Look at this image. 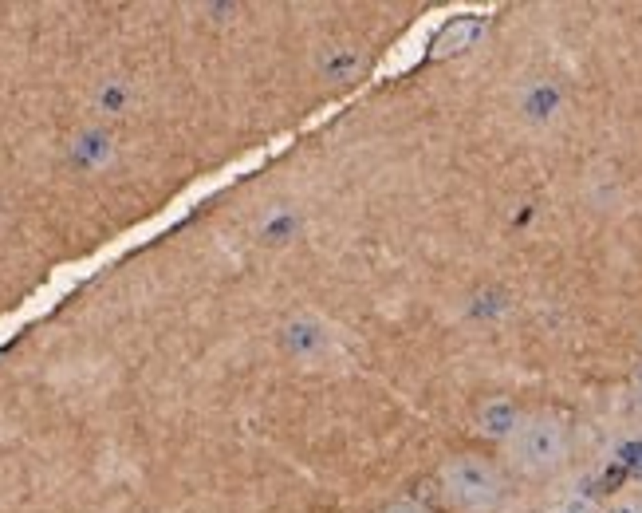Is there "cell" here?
I'll list each match as a JSON object with an SVG mask.
<instances>
[{
  "mask_svg": "<svg viewBox=\"0 0 642 513\" xmlns=\"http://www.w3.org/2000/svg\"><path fill=\"white\" fill-rule=\"evenodd\" d=\"M564 450H567V434L548 415L520 418L517 427H513V434H508V458L524 474H548V470H556V466L564 462Z\"/></svg>",
  "mask_w": 642,
  "mask_h": 513,
  "instance_id": "1",
  "label": "cell"
},
{
  "mask_svg": "<svg viewBox=\"0 0 642 513\" xmlns=\"http://www.w3.org/2000/svg\"><path fill=\"white\" fill-rule=\"evenodd\" d=\"M441 486H445V494H449L454 505L473 510V513L497 505V497H501L497 470L489 462H481V458H454V462L441 470Z\"/></svg>",
  "mask_w": 642,
  "mask_h": 513,
  "instance_id": "2",
  "label": "cell"
},
{
  "mask_svg": "<svg viewBox=\"0 0 642 513\" xmlns=\"http://www.w3.org/2000/svg\"><path fill=\"white\" fill-rule=\"evenodd\" d=\"M391 513H422V510H414V505H398V510H391Z\"/></svg>",
  "mask_w": 642,
  "mask_h": 513,
  "instance_id": "3",
  "label": "cell"
}]
</instances>
